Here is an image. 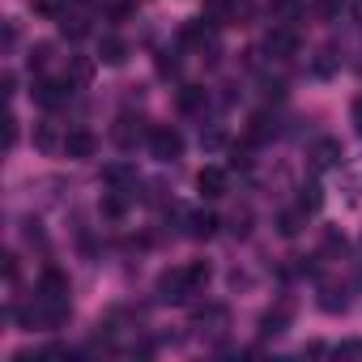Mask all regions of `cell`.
<instances>
[{"mask_svg": "<svg viewBox=\"0 0 362 362\" xmlns=\"http://www.w3.org/2000/svg\"><path fill=\"white\" fill-rule=\"evenodd\" d=\"M149 153H153L158 162H175L179 153H184V136H179L175 128H166V124H158V128L149 132Z\"/></svg>", "mask_w": 362, "mask_h": 362, "instance_id": "cell-1", "label": "cell"}, {"mask_svg": "<svg viewBox=\"0 0 362 362\" xmlns=\"http://www.w3.org/2000/svg\"><path fill=\"white\" fill-rule=\"evenodd\" d=\"M188 294H197V290H192L188 269H170V273H162V277H158V298H162V303H184Z\"/></svg>", "mask_w": 362, "mask_h": 362, "instance_id": "cell-2", "label": "cell"}, {"mask_svg": "<svg viewBox=\"0 0 362 362\" xmlns=\"http://www.w3.org/2000/svg\"><path fill=\"white\" fill-rule=\"evenodd\" d=\"M264 52H269L273 60H290V56H298V35H294L290 26H273L269 39H264Z\"/></svg>", "mask_w": 362, "mask_h": 362, "instance_id": "cell-3", "label": "cell"}, {"mask_svg": "<svg viewBox=\"0 0 362 362\" xmlns=\"http://www.w3.org/2000/svg\"><path fill=\"white\" fill-rule=\"evenodd\" d=\"M197 188H201V197L218 201V197H226V188H230V175H226L222 166H205V170L197 175Z\"/></svg>", "mask_w": 362, "mask_h": 362, "instance_id": "cell-4", "label": "cell"}, {"mask_svg": "<svg viewBox=\"0 0 362 362\" xmlns=\"http://www.w3.org/2000/svg\"><path fill=\"white\" fill-rule=\"evenodd\" d=\"M103 184L115 188V192L136 188V166H132V162H111V166H103Z\"/></svg>", "mask_w": 362, "mask_h": 362, "instance_id": "cell-5", "label": "cell"}, {"mask_svg": "<svg viewBox=\"0 0 362 362\" xmlns=\"http://www.w3.org/2000/svg\"><path fill=\"white\" fill-rule=\"evenodd\" d=\"M94 149H98V136H94L90 128L64 132V153H69V158H94Z\"/></svg>", "mask_w": 362, "mask_h": 362, "instance_id": "cell-6", "label": "cell"}, {"mask_svg": "<svg viewBox=\"0 0 362 362\" xmlns=\"http://www.w3.org/2000/svg\"><path fill=\"white\" fill-rule=\"evenodd\" d=\"M311 166H315V170H332V166H341V141L320 136V141L311 145Z\"/></svg>", "mask_w": 362, "mask_h": 362, "instance_id": "cell-7", "label": "cell"}, {"mask_svg": "<svg viewBox=\"0 0 362 362\" xmlns=\"http://www.w3.org/2000/svg\"><path fill=\"white\" fill-rule=\"evenodd\" d=\"M69 94H73V81H69V77H64V81H39V86H35V98H39L43 107H60Z\"/></svg>", "mask_w": 362, "mask_h": 362, "instance_id": "cell-8", "label": "cell"}, {"mask_svg": "<svg viewBox=\"0 0 362 362\" xmlns=\"http://www.w3.org/2000/svg\"><path fill=\"white\" fill-rule=\"evenodd\" d=\"M149 132H153V128H145V119H141V115H136V119H132V115H124V119L115 124V141H119L124 149H132V145H136L141 136H149Z\"/></svg>", "mask_w": 362, "mask_h": 362, "instance_id": "cell-9", "label": "cell"}, {"mask_svg": "<svg viewBox=\"0 0 362 362\" xmlns=\"http://www.w3.org/2000/svg\"><path fill=\"white\" fill-rule=\"evenodd\" d=\"M39 294H43V298H60V303H69V277H64L60 269H47L43 281H39Z\"/></svg>", "mask_w": 362, "mask_h": 362, "instance_id": "cell-10", "label": "cell"}, {"mask_svg": "<svg viewBox=\"0 0 362 362\" xmlns=\"http://www.w3.org/2000/svg\"><path fill=\"white\" fill-rule=\"evenodd\" d=\"M286 324H290V303H277L273 311H264V315H260V332H264V337L286 332Z\"/></svg>", "mask_w": 362, "mask_h": 362, "instance_id": "cell-11", "label": "cell"}, {"mask_svg": "<svg viewBox=\"0 0 362 362\" xmlns=\"http://www.w3.org/2000/svg\"><path fill=\"white\" fill-rule=\"evenodd\" d=\"M98 60H103V64H124V60H128V43H124L119 35H107V39L98 43Z\"/></svg>", "mask_w": 362, "mask_h": 362, "instance_id": "cell-12", "label": "cell"}, {"mask_svg": "<svg viewBox=\"0 0 362 362\" xmlns=\"http://www.w3.org/2000/svg\"><path fill=\"white\" fill-rule=\"evenodd\" d=\"M303 13V0H269V18L273 22H294Z\"/></svg>", "mask_w": 362, "mask_h": 362, "instance_id": "cell-13", "label": "cell"}, {"mask_svg": "<svg viewBox=\"0 0 362 362\" xmlns=\"http://www.w3.org/2000/svg\"><path fill=\"white\" fill-rule=\"evenodd\" d=\"M214 230H218V218H214V214H192V218H188V235H192V239H209Z\"/></svg>", "mask_w": 362, "mask_h": 362, "instance_id": "cell-14", "label": "cell"}, {"mask_svg": "<svg viewBox=\"0 0 362 362\" xmlns=\"http://www.w3.org/2000/svg\"><path fill=\"white\" fill-rule=\"evenodd\" d=\"M205 103V90L201 86H184V90H179V107H184V111H197Z\"/></svg>", "mask_w": 362, "mask_h": 362, "instance_id": "cell-15", "label": "cell"}, {"mask_svg": "<svg viewBox=\"0 0 362 362\" xmlns=\"http://www.w3.org/2000/svg\"><path fill=\"white\" fill-rule=\"evenodd\" d=\"M188 277H192V290H201V286H209L214 269H209L205 260H192V264H188Z\"/></svg>", "mask_w": 362, "mask_h": 362, "instance_id": "cell-16", "label": "cell"}, {"mask_svg": "<svg viewBox=\"0 0 362 362\" xmlns=\"http://www.w3.org/2000/svg\"><path fill=\"white\" fill-rule=\"evenodd\" d=\"M303 214H307L303 205H298V214H281V218H277V230H281V235H298V226H303Z\"/></svg>", "mask_w": 362, "mask_h": 362, "instance_id": "cell-17", "label": "cell"}, {"mask_svg": "<svg viewBox=\"0 0 362 362\" xmlns=\"http://www.w3.org/2000/svg\"><path fill=\"white\" fill-rule=\"evenodd\" d=\"M35 145H39V149H56V145L64 149V141H60V136H56V128H47V124L35 132Z\"/></svg>", "mask_w": 362, "mask_h": 362, "instance_id": "cell-18", "label": "cell"}, {"mask_svg": "<svg viewBox=\"0 0 362 362\" xmlns=\"http://www.w3.org/2000/svg\"><path fill=\"white\" fill-rule=\"evenodd\" d=\"M298 205H303L307 214H315V209L324 205V197H320V188H315V184H307V188H303V197H298Z\"/></svg>", "mask_w": 362, "mask_h": 362, "instance_id": "cell-19", "label": "cell"}, {"mask_svg": "<svg viewBox=\"0 0 362 362\" xmlns=\"http://www.w3.org/2000/svg\"><path fill=\"white\" fill-rule=\"evenodd\" d=\"M320 307H324V311H345V290H332V286H328L324 298H320Z\"/></svg>", "mask_w": 362, "mask_h": 362, "instance_id": "cell-20", "label": "cell"}, {"mask_svg": "<svg viewBox=\"0 0 362 362\" xmlns=\"http://www.w3.org/2000/svg\"><path fill=\"white\" fill-rule=\"evenodd\" d=\"M86 30H90V26H86L81 18H64V22H60V35H64V39H81Z\"/></svg>", "mask_w": 362, "mask_h": 362, "instance_id": "cell-21", "label": "cell"}, {"mask_svg": "<svg viewBox=\"0 0 362 362\" xmlns=\"http://www.w3.org/2000/svg\"><path fill=\"white\" fill-rule=\"evenodd\" d=\"M197 320L201 324H226V307H205V311H197Z\"/></svg>", "mask_w": 362, "mask_h": 362, "instance_id": "cell-22", "label": "cell"}, {"mask_svg": "<svg viewBox=\"0 0 362 362\" xmlns=\"http://www.w3.org/2000/svg\"><path fill=\"white\" fill-rule=\"evenodd\" d=\"M90 73H94L90 60H73V81H90Z\"/></svg>", "mask_w": 362, "mask_h": 362, "instance_id": "cell-23", "label": "cell"}, {"mask_svg": "<svg viewBox=\"0 0 362 362\" xmlns=\"http://www.w3.org/2000/svg\"><path fill=\"white\" fill-rule=\"evenodd\" d=\"M332 69H337V60H332V56H320V60H315V77H328Z\"/></svg>", "mask_w": 362, "mask_h": 362, "instance_id": "cell-24", "label": "cell"}, {"mask_svg": "<svg viewBox=\"0 0 362 362\" xmlns=\"http://www.w3.org/2000/svg\"><path fill=\"white\" fill-rule=\"evenodd\" d=\"M341 13V0H320V18H337Z\"/></svg>", "mask_w": 362, "mask_h": 362, "instance_id": "cell-25", "label": "cell"}, {"mask_svg": "<svg viewBox=\"0 0 362 362\" xmlns=\"http://www.w3.org/2000/svg\"><path fill=\"white\" fill-rule=\"evenodd\" d=\"M13 141H18V119H13V115H9V119H5V145H9V149H13Z\"/></svg>", "mask_w": 362, "mask_h": 362, "instance_id": "cell-26", "label": "cell"}, {"mask_svg": "<svg viewBox=\"0 0 362 362\" xmlns=\"http://www.w3.org/2000/svg\"><path fill=\"white\" fill-rule=\"evenodd\" d=\"M103 209H107L111 218H119V214H124V201H119V197H107V201H103Z\"/></svg>", "mask_w": 362, "mask_h": 362, "instance_id": "cell-27", "label": "cell"}, {"mask_svg": "<svg viewBox=\"0 0 362 362\" xmlns=\"http://www.w3.org/2000/svg\"><path fill=\"white\" fill-rule=\"evenodd\" d=\"M349 119H354V128H358V136H362V98H354V107H349Z\"/></svg>", "mask_w": 362, "mask_h": 362, "instance_id": "cell-28", "label": "cell"}, {"mask_svg": "<svg viewBox=\"0 0 362 362\" xmlns=\"http://www.w3.org/2000/svg\"><path fill=\"white\" fill-rule=\"evenodd\" d=\"M43 64H47V47H35L30 52V69H43Z\"/></svg>", "mask_w": 362, "mask_h": 362, "instance_id": "cell-29", "label": "cell"}, {"mask_svg": "<svg viewBox=\"0 0 362 362\" xmlns=\"http://www.w3.org/2000/svg\"><path fill=\"white\" fill-rule=\"evenodd\" d=\"M337 354H349V358H358V354H362V341H345Z\"/></svg>", "mask_w": 362, "mask_h": 362, "instance_id": "cell-30", "label": "cell"}, {"mask_svg": "<svg viewBox=\"0 0 362 362\" xmlns=\"http://www.w3.org/2000/svg\"><path fill=\"white\" fill-rule=\"evenodd\" d=\"M349 9H354V18L362 22V0H354V5H349Z\"/></svg>", "mask_w": 362, "mask_h": 362, "instance_id": "cell-31", "label": "cell"}]
</instances>
